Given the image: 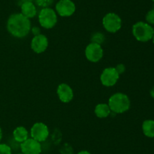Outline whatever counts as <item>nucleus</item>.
<instances>
[{"mask_svg": "<svg viewBox=\"0 0 154 154\" xmlns=\"http://www.w3.org/2000/svg\"><path fill=\"white\" fill-rule=\"evenodd\" d=\"M104 27L109 33H116L122 26L121 18L115 13H108L103 18L102 21Z\"/></svg>", "mask_w": 154, "mask_h": 154, "instance_id": "39448f33", "label": "nucleus"}, {"mask_svg": "<svg viewBox=\"0 0 154 154\" xmlns=\"http://www.w3.org/2000/svg\"><path fill=\"white\" fill-rule=\"evenodd\" d=\"M54 0H35L36 5L39 7H42L43 8H49L53 4Z\"/></svg>", "mask_w": 154, "mask_h": 154, "instance_id": "a211bd4d", "label": "nucleus"}, {"mask_svg": "<svg viewBox=\"0 0 154 154\" xmlns=\"http://www.w3.org/2000/svg\"><path fill=\"white\" fill-rule=\"evenodd\" d=\"M91 40L92 42H93V43L101 45V44L105 41V36H104V35L102 34V33H95V34L93 35V36H92Z\"/></svg>", "mask_w": 154, "mask_h": 154, "instance_id": "f3484780", "label": "nucleus"}, {"mask_svg": "<svg viewBox=\"0 0 154 154\" xmlns=\"http://www.w3.org/2000/svg\"><path fill=\"white\" fill-rule=\"evenodd\" d=\"M114 68H115L116 70L117 71V72H118L119 74L123 73V72L125 71V69H126V68H125L124 65L122 64V63H120V64H118L117 66H116V67H114Z\"/></svg>", "mask_w": 154, "mask_h": 154, "instance_id": "412c9836", "label": "nucleus"}, {"mask_svg": "<svg viewBox=\"0 0 154 154\" xmlns=\"http://www.w3.org/2000/svg\"><path fill=\"white\" fill-rule=\"evenodd\" d=\"M22 2V3L25 2H32V0H20Z\"/></svg>", "mask_w": 154, "mask_h": 154, "instance_id": "a878e982", "label": "nucleus"}, {"mask_svg": "<svg viewBox=\"0 0 154 154\" xmlns=\"http://www.w3.org/2000/svg\"><path fill=\"white\" fill-rule=\"evenodd\" d=\"M77 154H91L90 152H88V151L87 150H83V151H81V152H78Z\"/></svg>", "mask_w": 154, "mask_h": 154, "instance_id": "5701e85b", "label": "nucleus"}, {"mask_svg": "<svg viewBox=\"0 0 154 154\" xmlns=\"http://www.w3.org/2000/svg\"><path fill=\"white\" fill-rule=\"evenodd\" d=\"M48 46V38L45 35L39 34L33 37L31 42L32 49L35 53L40 54L44 52Z\"/></svg>", "mask_w": 154, "mask_h": 154, "instance_id": "9b49d317", "label": "nucleus"}, {"mask_svg": "<svg viewBox=\"0 0 154 154\" xmlns=\"http://www.w3.org/2000/svg\"><path fill=\"white\" fill-rule=\"evenodd\" d=\"M32 33L35 35V36H37V35L41 34L40 29L37 27H34L32 29Z\"/></svg>", "mask_w": 154, "mask_h": 154, "instance_id": "4be33fe9", "label": "nucleus"}, {"mask_svg": "<svg viewBox=\"0 0 154 154\" xmlns=\"http://www.w3.org/2000/svg\"><path fill=\"white\" fill-rule=\"evenodd\" d=\"M108 106L114 113H123L127 111L130 107V100L125 94H114L110 98Z\"/></svg>", "mask_w": 154, "mask_h": 154, "instance_id": "f03ea898", "label": "nucleus"}, {"mask_svg": "<svg viewBox=\"0 0 154 154\" xmlns=\"http://www.w3.org/2000/svg\"><path fill=\"white\" fill-rule=\"evenodd\" d=\"M20 149L23 154H40L42 152L40 142L33 138H28L21 143Z\"/></svg>", "mask_w": 154, "mask_h": 154, "instance_id": "9d476101", "label": "nucleus"}, {"mask_svg": "<svg viewBox=\"0 0 154 154\" xmlns=\"http://www.w3.org/2000/svg\"><path fill=\"white\" fill-rule=\"evenodd\" d=\"M120 74L117 72L114 67H108L103 70L102 75H101V82L102 85L107 87L113 86L117 83V80L119 79Z\"/></svg>", "mask_w": 154, "mask_h": 154, "instance_id": "6e6552de", "label": "nucleus"}, {"mask_svg": "<svg viewBox=\"0 0 154 154\" xmlns=\"http://www.w3.org/2000/svg\"><path fill=\"white\" fill-rule=\"evenodd\" d=\"M95 113L99 118H106L111 113V109L106 104H99L95 108Z\"/></svg>", "mask_w": 154, "mask_h": 154, "instance_id": "2eb2a0df", "label": "nucleus"}, {"mask_svg": "<svg viewBox=\"0 0 154 154\" xmlns=\"http://www.w3.org/2000/svg\"><path fill=\"white\" fill-rule=\"evenodd\" d=\"M132 33L135 39L139 42H146L152 39L154 30L150 24L139 21L132 27Z\"/></svg>", "mask_w": 154, "mask_h": 154, "instance_id": "7ed1b4c3", "label": "nucleus"}, {"mask_svg": "<svg viewBox=\"0 0 154 154\" xmlns=\"http://www.w3.org/2000/svg\"><path fill=\"white\" fill-rule=\"evenodd\" d=\"M38 21L41 26L45 29L53 28L57 22V16L55 11L51 8H45L40 11Z\"/></svg>", "mask_w": 154, "mask_h": 154, "instance_id": "20e7f679", "label": "nucleus"}, {"mask_svg": "<svg viewBox=\"0 0 154 154\" xmlns=\"http://www.w3.org/2000/svg\"><path fill=\"white\" fill-rule=\"evenodd\" d=\"M57 95H58L60 101L63 103L70 102L74 96L72 88L66 83H62L58 86Z\"/></svg>", "mask_w": 154, "mask_h": 154, "instance_id": "f8f14e48", "label": "nucleus"}, {"mask_svg": "<svg viewBox=\"0 0 154 154\" xmlns=\"http://www.w3.org/2000/svg\"><path fill=\"white\" fill-rule=\"evenodd\" d=\"M13 135L14 140L19 143H23L26 139L29 138L28 131L23 126H20L15 128L13 132Z\"/></svg>", "mask_w": 154, "mask_h": 154, "instance_id": "4468645a", "label": "nucleus"}, {"mask_svg": "<svg viewBox=\"0 0 154 154\" xmlns=\"http://www.w3.org/2000/svg\"><path fill=\"white\" fill-rule=\"evenodd\" d=\"M0 154H11V149L5 143L0 144Z\"/></svg>", "mask_w": 154, "mask_h": 154, "instance_id": "6ab92c4d", "label": "nucleus"}, {"mask_svg": "<svg viewBox=\"0 0 154 154\" xmlns=\"http://www.w3.org/2000/svg\"><path fill=\"white\" fill-rule=\"evenodd\" d=\"M37 13L36 7L32 2H25L21 4V14L27 18H34Z\"/></svg>", "mask_w": 154, "mask_h": 154, "instance_id": "ddd939ff", "label": "nucleus"}, {"mask_svg": "<svg viewBox=\"0 0 154 154\" xmlns=\"http://www.w3.org/2000/svg\"><path fill=\"white\" fill-rule=\"evenodd\" d=\"M18 154H23V153H18Z\"/></svg>", "mask_w": 154, "mask_h": 154, "instance_id": "cd10ccee", "label": "nucleus"}, {"mask_svg": "<svg viewBox=\"0 0 154 154\" xmlns=\"http://www.w3.org/2000/svg\"><path fill=\"white\" fill-rule=\"evenodd\" d=\"M7 29L14 37L23 38L29 33L31 23L29 18L21 13L14 14L8 20Z\"/></svg>", "mask_w": 154, "mask_h": 154, "instance_id": "f257e3e1", "label": "nucleus"}, {"mask_svg": "<svg viewBox=\"0 0 154 154\" xmlns=\"http://www.w3.org/2000/svg\"><path fill=\"white\" fill-rule=\"evenodd\" d=\"M152 39H153V42L154 43V34H153V38H152Z\"/></svg>", "mask_w": 154, "mask_h": 154, "instance_id": "bb28decb", "label": "nucleus"}, {"mask_svg": "<svg viewBox=\"0 0 154 154\" xmlns=\"http://www.w3.org/2000/svg\"><path fill=\"white\" fill-rule=\"evenodd\" d=\"M85 54L87 58L91 62H98L102 59L103 56V50L101 45L96 43L89 44L85 50Z\"/></svg>", "mask_w": 154, "mask_h": 154, "instance_id": "1a4fd4ad", "label": "nucleus"}, {"mask_svg": "<svg viewBox=\"0 0 154 154\" xmlns=\"http://www.w3.org/2000/svg\"><path fill=\"white\" fill-rule=\"evenodd\" d=\"M150 95H151L152 98H154V87L151 89V91H150Z\"/></svg>", "mask_w": 154, "mask_h": 154, "instance_id": "b1692460", "label": "nucleus"}, {"mask_svg": "<svg viewBox=\"0 0 154 154\" xmlns=\"http://www.w3.org/2000/svg\"><path fill=\"white\" fill-rule=\"evenodd\" d=\"M142 130L144 135L148 137H154V120L147 119L142 124Z\"/></svg>", "mask_w": 154, "mask_h": 154, "instance_id": "dca6fc26", "label": "nucleus"}, {"mask_svg": "<svg viewBox=\"0 0 154 154\" xmlns=\"http://www.w3.org/2000/svg\"><path fill=\"white\" fill-rule=\"evenodd\" d=\"M146 21L147 24H154V9L149 11L147 14H146Z\"/></svg>", "mask_w": 154, "mask_h": 154, "instance_id": "aec40b11", "label": "nucleus"}, {"mask_svg": "<svg viewBox=\"0 0 154 154\" xmlns=\"http://www.w3.org/2000/svg\"><path fill=\"white\" fill-rule=\"evenodd\" d=\"M152 1H153V2H154V0H152Z\"/></svg>", "mask_w": 154, "mask_h": 154, "instance_id": "c85d7f7f", "label": "nucleus"}, {"mask_svg": "<svg viewBox=\"0 0 154 154\" xmlns=\"http://www.w3.org/2000/svg\"><path fill=\"white\" fill-rule=\"evenodd\" d=\"M75 5L72 0H60L56 5V10L61 17H69L75 11Z\"/></svg>", "mask_w": 154, "mask_h": 154, "instance_id": "0eeeda50", "label": "nucleus"}, {"mask_svg": "<svg viewBox=\"0 0 154 154\" xmlns=\"http://www.w3.org/2000/svg\"><path fill=\"white\" fill-rule=\"evenodd\" d=\"M49 135V130L48 126L42 122L34 124L31 128L32 138L38 142H43L47 140Z\"/></svg>", "mask_w": 154, "mask_h": 154, "instance_id": "423d86ee", "label": "nucleus"}, {"mask_svg": "<svg viewBox=\"0 0 154 154\" xmlns=\"http://www.w3.org/2000/svg\"><path fill=\"white\" fill-rule=\"evenodd\" d=\"M2 131L1 128H0V141L2 140Z\"/></svg>", "mask_w": 154, "mask_h": 154, "instance_id": "393cba45", "label": "nucleus"}]
</instances>
